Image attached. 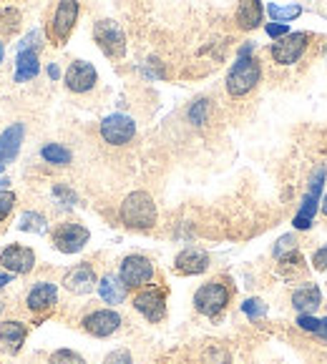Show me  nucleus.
Listing matches in <instances>:
<instances>
[{
    "mask_svg": "<svg viewBox=\"0 0 327 364\" xmlns=\"http://www.w3.org/2000/svg\"><path fill=\"white\" fill-rule=\"evenodd\" d=\"M121 221L129 229L146 231L156 224V204L146 191H134L121 204Z\"/></svg>",
    "mask_w": 327,
    "mask_h": 364,
    "instance_id": "1",
    "label": "nucleus"
},
{
    "mask_svg": "<svg viewBox=\"0 0 327 364\" xmlns=\"http://www.w3.org/2000/svg\"><path fill=\"white\" fill-rule=\"evenodd\" d=\"M259 75H262L259 60H254L252 55H239L237 63L229 68V73H227V91L232 96H247L259 83Z\"/></svg>",
    "mask_w": 327,
    "mask_h": 364,
    "instance_id": "2",
    "label": "nucleus"
},
{
    "mask_svg": "<svg viewBox=\"0 0 327 364\" xmlns=\"http://www.w3.org/2000/svg\"><path fill=\"white\" fill-rule=\"evenodd\" d=\"M93 38L108 58H121L126 53V36L116 21H98L93 26Z\"/></svg>",
    "mask_w": 327,
    "mask_h": 364,
    "instance_id": "3",
    "label": "nucleus"
},
{
    "mask_svg": "<svg viewBox=\"0 0 327 364\" xmlns=\"http://www.w3.org/2000/svg\"><path fill=\"white\" fill-rule=\"evenodd\" d=\"M325 176H327V168L325 166H320L315 173H312L310 191L305 193L300 211H297V216H295V226H297V229H302V231L310 229L312 219H315V214H317V204H320V193H322V183H325Z\"/></svg>",
    "mask_w": 327,
    "mask_h": 364,
    "instance_id": "4",
    "label": "nucleus"
},
{
    "mask_svg": "<svg viewBox=\"0 0 327 364\" xmlns=\"http://www.w3.org/2000/svg\"><path fill=\"white\" fill-rule=\"evenodd\" d=\"M136 134V124L131 116H124V113H111L101 121V136L106 144L111 146H124L134 139Z\"/></svg>",
    "mask_w": 327,
    "mask_h": 364,
    "instance_id": "5",
    "label": "nucleus"
},
{
    "mask_svg": "<svg viewBox=\"0 0 327 364\" xmlns=\"http://www.w3.org/2000/svg\"><path fill=\"white\" fill-rule=\"evenodd\" d=\"M227 304H229V291H227L224 284H217V282L204 284L202 289L197 291V296H194L197 311L207 316H217Z\"/></svg>",
    "mask_w": 327,
    "mask_h": 364,
    "instance_id": "6",
    "label": "nucleus"
},
{
    "mask_svg": "<svg viewBox=\"0 0 327 364\" xmlns=\"http://www.w3.org/2000/svg\"><path fill=\"white\" fill-rule=\"evenodd\" d=\"M76 21H78V0H61L58 8L53 13V23H51V36L56 43H66L68 36L73 33Z\"/></svg>",
    "mask_w": 327,
    "mask_h": 364,
    "instance_id": "7",
    "label": "nucleus"
},
{
    "mask_svg": "<svg viewBox=\"0 0 327 364\" xmlns=\"http://www.w3.org/2000/svg\"><path fill=\"white\" fill-rule=\"evenodd\" d=\"M307 41H310V36H307V33H287V36L279 38L277 43L272 46V58L277 60L279 65L297 63V58L305 53Z\"/></svg>",
    "mask_w": 327,
    "mask_h": 364,
    "instance_id": "8",
    "label": "nucleus"
},
{
    "mask_svg": "<svg viewBox=\"0 0 327 364\" xmlns=\"http://www.w3.org/2000/svg\"><path fill=\"white\" fill-rule=\"evenodd\" d=\"M151 277H154V267L146 257H126L121 264V272H118V279L126 284V289L149 284Z\"/></svg>",
    "mask_w": 327,
    "mask_h": 364,
    "instance_id": "9",
    "label": "nucleus"
},
{
    "mask_svg": "<svg viewBox=\"0 0 327 364\" xmlns=\"http://www.w3.org/2000/svg\"><path fill=\"white\" fill-rule=\"evenodd\" d=\"M88 241V229L81 224H61L58 229L53 231V244L58 252L63 254H76L86 247Z\"/></svg>",
    "mask_w": 327,
    "mask_h": 364,
    "instance_id": "10",
    "label": "nucleus"
},
{
    "mask_svg": "<svg viewBox=\"0 0 327 364\" xmlns=\"http://www.w3.org/2000/svg\"><path fill=\"white\" fill-rule=\"evenodd\" d=\"M96 68L86 60H73L66 70V86L73 93H86L96 86Z\"/></svg>",
    "mask_w": 327,
    "mask_h": 364,
    "instance_id": "11",
    "label": "nucleus"
},
{
    "mask_svg": "<svg viewBox=\"0 0 327 364\" xmlns=\"http://www.w3.org/2000/svg\"><path fill=\"white\" fill-rule=\"evenodd\" d=\"M134 306L149 321H161L167 314V296L161 289H144L134 296Z\"/></svg>",
    "mask_w": 327,
    "mask_h": 364,
    "instance_id": "12",
    "label": "nucleus"
},
{
    "mask_svg": "<svg viewBox=\"0 0 327 364\" xmlns=\"http://www.w3.org/2000/svg\"><path fill=\"white\" fill-rule=\"evenodd\" d=\"M33 264H36V254L28 247L13 244V247L0 252V267L8 269L11 274H28L33 269Z\"/></svg>",
    "mask_w": 327,
    "mask_h": 364,
    "instance_id": "13",
    "label": "nucleus"
},
{
    "mask_svg": "<svg viewBox=\"0 0 327 364\" xmlns=\"http://www.w3.org/2000/svg\"><path fill=\"white\" fill-rule=\"evenodd\" d=\"M121 327V316L111 309H98L83 319V329L93 337H108Z\"/></svg>",
    "mask_w": 327,
    "mask_h": 364,
    "instance_id": "14",
    "label": "nucleus"
},
{
    "mask_svg": "<svg viewBox=\"0 0 327 364\" xmlns=\"http://www.w3.org/2000/svg\"><path fill=\"white\" fill-rule=\"evenodd\" d=\"M63 284L71 294H91L96 289V274H93V269L88 264H78V267H73L66 274Z\"/></svg>",
    "mask_w": 327,
    "mask_h": 364,
    "instance_id": "15",
    "label": "nucleus"
},
{
    "mask_svg": "<svg viewBox=\"0 0 327 364\" xmlns=\"http://www.w3.org/2000/svg\"><path fill=\"white\" fill-rule=\"evenodd\" d=\"M23 134H26L23 124L8 126V129L0 134V161H3V164H8V161H13L18 156L21 144H23Z\"/></svg>",
    "mask_w": 327,
    "mask_h": 364,
    "instance_id": "16",
    "label": "nucleus"
},
{
    "mask_svg": "<svg viewBox=\"0 0 327 364\" xmlns=\"http://www.w3.org/2000/svg\"><path fill=\"white\" fill-rule=\"evenodd\" d=\"M174 264H177L179 274H202L204 269L209 267V257L202 249H184Z\"/></svg>",
    "mask_w": 327,
    "mask_h": 364,
    "instance_id": "17",
    "label": "nucleus"
},
{
    "mask_svg": "<svg viewBox=\"0 0 327 364\" xmlns=\"http://www.w3.org/2000/svg\"><path fill=\"white\" fill-rule=\"evenodd\" d=\"M56 299H58L56 284L41 282V284L33 287L31 294H28V306H31L33 311H43V309H51V306L56 304Z\"/></svg>",
    "mask_w": 327,
    "mask_h": 364,
    "instance_id": "18",
    "label": "nucleus"
},
{
    "mask_svg": "<svg viewBox=\"0 0 327 364\" xmlns=\"http://www.w3.org/2000/svg\"><path fill=\"white\" fill-rule=\"evenodd\" d=\"M262 0H239L237 6V23L244 31H252L262 23Z\"/></svg>",
    "mask_w": 327,
    "mask_h": 364,
    "instance_id": "19",
    "label": "nucleus"
},
{
    "mask_svg": "<svg viewBox=\"0 0 327 364\" xmlns=\"http://www.w3.org/2000/svg\"><path fill=\"white\" fill-rule=\"evenodd\" d=\"M98 294H101V299L106 304H121L126 299V284L118 277L108 274V277H103L98 282Z\"/></svg>",
    "mask_w": 327,
    "mask_h": 364,
    "instance_id": "20",
    "label": "nucleus"
},
{
    "mask_svg": "<svg viewBox=\"0 0 327 364\" xmlns=\"http://www.w3.org/2000/svg\"><path fill=\"white\" fill-rule=\"evenodd\" d=\"M320 301H322V294H320V289H317L315 284L300 287V289L292 294V304H295V309H300L302 314L317 309V306H320Z\"/></svg>",
    "mask_w": 327,
    "mask_h": 364,
    "instance_id": "21",
    "label": "nucleus"
},
{
    "mask_svg": "<svg viewBox=\"0 0 327 364\" xmlns=\"http://www.w3.org/2000/svg\"><path fill=\"white\" fill-rule=\"evenodd\" d=\"M41 65H38V53L36 50H21L16 60V80L23 83V80H31L38 75Z\"/></svg>",
    "mask_w": 327,
    "mask_h": 364,
    "instance_id": "22",
    "label": "nucleus"
},
{
    "mask_svg": "<svg viewBox=\"0 0 327 364\" xmlns=\"http://www.w3.org/2000/svg\"><path fill=\"white\" fill-rule=\"evenodd\" d=\"M26 334H28V329H26V324H21V321H3V324H0V342L11 344L13 352L21 349Z\"/></svg>",
    "mask_w": 327,
    "mask_h": 364,
    "instance_id": "23",
    "label": "nucleus"
},
{
    "mask_svg": "<svg viewBox=\"0 0 327 364\" xmlns=\"http://www.w3.org/2000/svg\"><path fill=\"white\" fill-rule=\"evenodd\" d=\"M41 156H43V159L48 161V164H56V166H66V164H71V151L66 149V146H61V144L43 146Z\"/></svg>",
    "mask_w": 327,
    "mask_h": 364,
    "instance_id": "24",
    "label": "nucleus"
},
{
    "mask_svg": "<svg viewBox=\"0 0 327 364\" xmlns=\"http://www.w3.org/2000/svg\"><path fill=\"white\" fill-rule=\"evenodd\" d=\"M297 324H300V329H305V332L320 334L322 339H327V316L325 319H315V316H310V314H300L297 316Z\"/></svg>",
    "mask_w": 327,
    "mask_h": 364,
    "instance_id": "25",
    "label": "nucleus"
},
{
    "mask_svg": "<svg viewBox=\"0 0 327 364\" xmlns=\"http://www.w3.org/2000/svg\"><path fill=\"white\" fill-rule=\"evenodd\" d=\"M21 231H31V234H43L48 226H46V219L36 211H28V214L21 216V224H18Z\"/></svg>",
    "mask_w": 327,
    "mask_h": 364,
    "instance_id": "26",
    "label": "nucleus"
},
{
    "mask_svg": "<svg viewBox=\"0 0 327 364\" xmlns=\"http://www.w3.org/2000/svg\"><path fill=\"white\" fill-rule=\"evenodd\" d=\"M207 118H209V101H207V98H199V101L192 103V108H189V121H192L194 126H204Z\"/></svg>",
    "mask_w": 327,
    "mask_h": 364,
    "instance_id": "27",
    "label": "nucleus"
},
{
    "mask_svg": "<svg viewBox=\"0 0 327 364\" xmlns=\"http://www.w3.org/2000/svg\"><path fill=\"white\" fill-rule=\"evenodd\" d=\"M18 23H21V13H18L16 8L0 11V33H8V36H11V33L18 28Z\"/></svg>",
    "mask_w": 327,
    "mask_h": 364,
    "instance_id": "28",
    "label": "nucleus"
},
{
    "mask_svg": "<svg viewBox=\"0 0 327 364\" xmlns=\"http://www.w3.org/2000/svg\"><path fill=\"white\" fill-rule=\"evenodd\" d=\"M267 13L274 18V23H287L292 21V18H297L302 13L300 6H290V8H279V6H269Z\"/></svg>",
    "mask_w": 327,
    "mask_h": 364,
    "instance_id": "29",
    "label": "nucleus"
},
{
    "mask_svg": "<svg viewBox=\"0 0 327 364\" xmlns=\"http://www.w3.org/2000/svg\"><path fill=\"white\" fill-rule=\"evenodd\" d=\"M51 364H86V362H83V357L71 352V349H58V352L51 357Z\"/></svg>",
    "mask_w": 327,
    "mask_h": 364,
    "instance_id": "30",
    "label": "nucleus"
},
{
    "mask_svg": "<svg viewBox=\"0 0 327 364\" xmlns=\"http://www.w3.org/2000/svg\"><path fill=\"white\" fill-rule=\"evenodd\" d=\"M242 309H244V314H247L249 319H259V316L267 314V306H264L259 299H247L244 304H242Z\"/></svg>",
    "mask_w": 327,
    "mask_h": 364,
    "instance_id": "31",
    "label": "nucleus"
},
{
    "mask_svg": "<svg viewBox=\"0 0 327 364\" xmlns=\"http://www.w3.org/2000/svg\"><path fill=\"white\" fill-rule=\"evenodd\" d=\"M13 206H16V193L0 191V221L8 219V214L13 211Z\"/></svg>",
    "mask_w": 327,
    "mask_h": 364,
    "instance_id": "32",
    "label": "nucleus"
},
{
    "mask_svg": "<svg viewBox=\"0 0 327 364\" xmlns=\"http://www.w3.org/2000/svg\"><path fill=\"white\" fill-rule=\"evenodd\" d=\"M103 364H134V359H131V354L124 352V349H116V352L108 354Z\"/></svg>",
    "mask_w": 327,
    "mask_h": 364,
    "instance_id": "33",
    "label": "nucleus"
},
{
    "mask_svg": "<svg viewBox=\"0 0 327 364\" xmlns=\"http://www.w3.org/2000/svg\"><path fill=\"white\" fill-rule=\"evenodd\" d=\"M290 33V28H287V23H269L267 26V36L274 38V41H279V38H284Z\"/></svg>",
    "mask_w": 327,
    "mask_h": 364,
    "instance_id": "34",
    "label": "nucleus"
},
{
    "mask_svg": "<svg viewBox=\"0 0 327 364\" xmlns=\"http://www.w3.org/2000/svg\"><path fill=\"white\" fill-rule=\"evenodd\" d=\"M312 264H315V269H320V272H327V247L317 249L315 257H312Z\"/></svg>",
    "mask_w": 327,
    "mask_h": 364,
    "instance_id": "35",
    "label": "nucleus"
},
{
    "mask_svg": "<svg viewBox=\"0 0 327 364\" xmlns=\"http://www.w3.org/2000/svg\"><path fill=\"white\" fill-rule=\"evenodd\" d=\"M287 249H295V239H292V236H282V239H279V244L274 247V254H277V257L282 259Z\"/></svg>",
    "mask_w": 327,
    "mask_h": 364,
    "instance_id": "36",
    "label": "nucleus"
},
{
    "mask_svg": "<svg viewBox=\"0 0 327 364\" xmlns=\"http://www.w3.org/2000/svg\"><path fill=\"white\" fill-rule=\"evenodd\" d=\"M11 279H13L11 272H8V274H0V289H3L6 284H11Z\"/></svg>",
    "mask_w": 327,
    "mask_h": 364,
    "instance_id": "37",
    "label": "nucleus"
},
{
    "mask_svg": "<svg viewBox=\"0 0 327 364\" xmlns=\"http://www.w3.org/2000/svg\"><path fill=\"white\" fill-rule=\"evenodd\" d=\"M48 75H51V78H58V75H61L58 65H51V68H48Z\"/></svg>",
    "mask_w": 327,
    "mask_h": 364,
    "instance_id": "38",
    "label": "nucleus"
},
{
    "mask_svg": "<svg viewBox=\"0 0 327 364\" xmlns=\"http://www.w3.org/2000/svg\"><path fill=\"white\" fill-rule=\"evenodd\" d=\"M320 209H322V214H327V193H325V198H322V206H320Z\"/></svg>",
    "mask_w": 327,
    "mask_h": 364,
    "instance_id": "39",
    "label": "nucleus"
},
{
    "mask_svg": "<svg viewBox=\"0 0 327 364\" xmlns=\"http://www.w3.org/2000/svg\"><path fill=\"white\" fill-rule=\"evenodd\" d=\"M8 183H11V181H8V178H0V188H6Z\"/></svg>",
    "mask_w": 327,
    "mask_h": 364,
    "instance_id": "40",
    "label": "nucleus"
},
{
    "mask_svg": "<svg viewBox=\"0 0 327 364\" xmlns=\"http://www.w3.org/2000/svg\"><path fill=\"white\" fill-rule=\"evenodd\" d=\"M0 63H3V43H0Z\"/></svg>",
    "mask_w": 327,
    "mask_h": 364,
    "instance_id": "41",
    "label": "nucleus"
},
{
    "mask_svg": "<svg viewBox=\"0 0 327 364\" xmlns=\"http://www.w3.org/2000/svg\"><path fill=\"white\" fill-rule=\"evenodd\" d=\"M3 166H6V164H3V161H0V173H3Z\"/></svg>",
    "mask_w": 327,
    "mask_h": 364,
    "instance_id": "42",
    "label": "nucleus"
}]
</instances>
